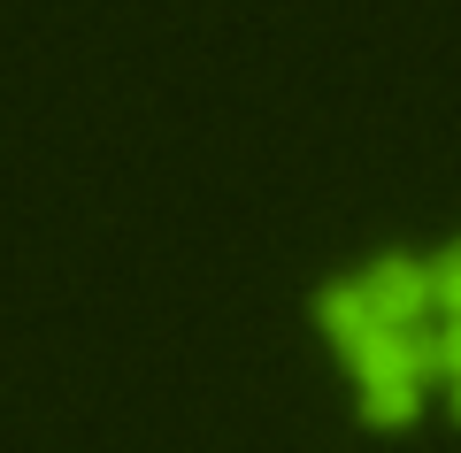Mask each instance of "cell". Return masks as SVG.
Returning a JSON list of instances; mask_svg holds the SVG:
<instances>
[{"mask_svg":"<svg viewBox=\"0 0 461 453\" xmlns=\"http://www.w3.org/2000/svg\"><path fill=\"white\" fill-rule=\"evenodd\" d=\"M362 430H415L438 400V300H430V254L423 246H377L323 276L308 300Z\"/></svg>","mask_w":461,"mask_h":453,"instance_id":"6da1fadb","label":"cell"}]
</instances>
